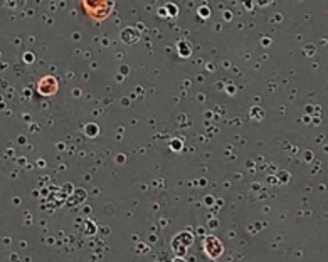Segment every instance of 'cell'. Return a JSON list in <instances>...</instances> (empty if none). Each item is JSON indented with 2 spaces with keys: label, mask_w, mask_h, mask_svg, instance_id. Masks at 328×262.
I'll return each instance as SVG.
<instances>
[{
  "label": "cell",
  "mask_w": 328,
  "mask_h": 262,
  "mask_svg": "<svg viewBox=\"0 0 328 262\" xmlns=\"http://www.w3.org/2000/svg\"><path fill=\"white\" fill-rule=\"evenodd\" d=\"M88 15H91L94 20H103L110 15L113 8V0H82Z\"/></svg>",
  "instance_id": "1"
},
{
  "label": "cell",
  "mask_w": 328,
  "mask_h": 262,
  "mask_svg": "<svg viewBox=\"0 0 328 262\" xmlns=\"http://www.w3.org/2000/svg\"><path fill=\"white\" fill-rule=\"evenodd\" d=\"M54 77H44L39 82V93L40 94H54L58 89V82H54Z\"/></svg>",
  "instance_id": "2"
}]
</instances>
